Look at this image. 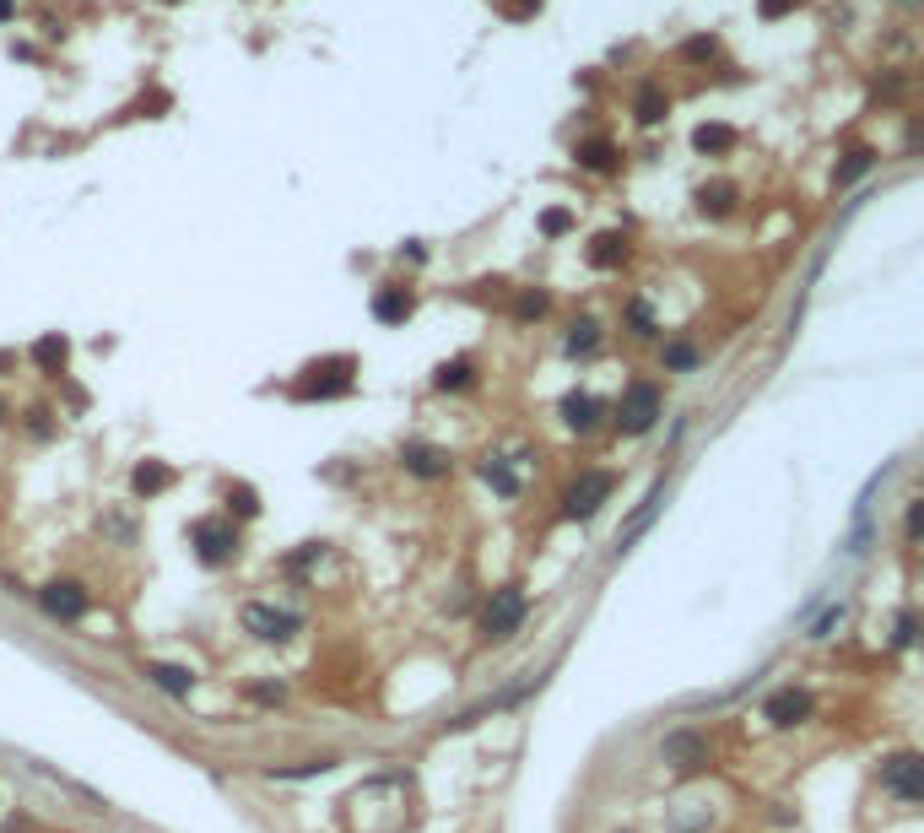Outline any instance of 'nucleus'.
I'll return each instance as SVG.
<instances>
[{
  "label": "nucleus",
  "instance_id": "f257e3e1",
  "mask_svg": "<svg viewBox=\"0 0 924 833\" xmlns=\"http://www.w3.org/2000/svg\"><path fill=\"white\" fill-rule=\"evenodd\" d=\"M660 417H665V390L654 385V379H633L611 406V428L622 433V439H644Z\"/></svg>",
  "mask_w": 924,
  "mask_h": 833
},
{
  "label": "nucleus",
  "instance_id": "f03ea898",
  "mask_svg": "<svg viewBox=\"0 0 924 833\" xmlns=\"http://www.w3.org/2000/svg\"><path fill=\"white\" fill-rule=\"evenodd\" d=\"M525 617H530V595L525 585H498L481 601V617H476V628H481V639L487 644H508L519 628H525Z\"/></svg>",
  "mask_w": 924,
  "mask_h": 833
},
{
  "label": "nucleus",
  "instance_id": "7ed1b4c3",
  "mask_svg": "<svg viewBox=\"0 0 924 833\" xmlns=\"http://www.w3.org/2000/svg\"><path fill=\"white\" fill-rule=\"evenodd\" d=\"M876 785L903 806H924V752L919 747H897L876 763Z\"/></svg>",
  "mask_w": 924,
  "mask_h": 833
},
{
  "label": "nucleus",
  "instance_id": "20e7f679",
  "mask_svg": "<svg viewBox=\"0 0 924 833\" xmlns=\"http://www.w3.org/2000/svg\"><path fill=\"white\" fill-rule=\"evenodd\" d=\"M611 493H616V471L589 466V471H579L568 487H562L557 509H562V520H595V514L611 504Z\"/></svg>",
  "mask_w": 924,
  "mask_h": 833
},
{
  "label": "nucleus",
  "instance_id": "39448f33",
  "mask_svg": "<svg viewBox=\"0 0 924 833\" xmlns=\"http://www.w3.org/2000/svg\"><path fill=\"white\" fill-rule=\"evenodd\" d=\"M352 385H357V357H325L292 385V395L298 401H336V395H352Z\"/></svg>",
  "mask_w": 924,
  "mask_h": 833
},
{
  "label": "nucleus",
  "instance_id": "423d86ee",
  "mask_svg": "<svg viewBox=\"0 0 924 833\" xmlns=\"http://www.w3.org/2000/svg\"><path fill=\"white\" fill-rule=\"evenodd\" d=\"M762 720H768L773 731H800V725L816 720V693H811V687H800V682L773 687V693L762 698Z\"/></svg>",
  "mask_w": 924,
  "mask_h": 833
},
{
  "label": "nucleus",
  "instance_id": "0eeeda50",
  "mask_svg": "<svg viewBox=\"0 0 924 833\" xmlns=\"http://www.w3.org/2000/svg\"><path fill=\"white\" fill-rule=\"evenodd\" d=\"M400 466H406V476H417V482H444V476L454 471V455L444 444L411 439V444H400Z\"/></svg>",
  "mask_w": 924,
  "mask_h": 833
},
{
  "label": "nucleus",
  "instance_id": "6e6552de",
  "mask_svg": "<svg viewBox=\"0 0 924 833\" xmlns=\"http://www.w3.org/2000/svg\"><path fill=\"white\" fill-rule=\"evenodd\" d=\"M244 628L254 633V639H265V644H287L303 623L292 612H281V606H271V601H249L244 606Z\"/></svg>",
  "mask_w": 924,
  "mask_h": 833
},
{
  "label": "nucleus",
  "instance_id": "1a4fd4ad",
  "mask_svg": "<svg viewBox=\"0 0 924 833\" xmlns=\"http://www.w3.org/2000/svg\"><path fill=\"white\" fill-rule=\"evenodd\" d=\"M38 606H44L55 623H82L92 601H87V590L76 585V579H49V585L38 590Z\"/></svg>",
  "mask_w": 924,
  "mask_h": 833
},
{
  "label": "nucleus",
  "instance_id": "9d476101",
  "mask_svg": "<svg viewBox=\"0 0 924 833\" xmlns=\"http://www.w3.org/2000/svg\"><path fill=\"white\" fill-rule=\"evenodd\" d=\"M557 417H562V428H568V433L589 439V433L606 422V401H600V395H589V390H568L557 401Z\"/></svg>",
  "mask_w": 924,
  "mask_h": 833
},
{
  "label": "nucleus",
  "instance_id": "9b49d317",
  "mask_svg": "<svg viewBox=\"0 0 924 833\" xmlns=\"http://www.w3.org/2000/svg\"><path fill=\"white\" fill-rule=\"evenodd\" d=\"M190 541H195V558L200 563H227L238 552V525H227V520H200L195 531H190Z\"/></svg>",
  "mask_w": 924,
  "mask_h": 833
},
{
  "label": "nucleus",
  "instance_id": "f8f14e48",
  "mask_svg": "<svg viewBox=\"0 0 924 833\" xmlns=\"http://www.w3.org/2000/svg\"><path fill=\"white\" fill-rule=\"evenodd\" d=\"M660 758L671 763L676 774H698V769H708V736H698V731H671L660 742Z\"/></svg>",
  "mask_w": 924,
  "mask_h": 833
},
{
  "label": "nucleus",
  "instance_id": "ddd939ff",
  "mask_svg": "<svg viewBox=\"0 0 924 833\" xmlns=\"http://www.w3.org/2000/svg\"><path fill=\"white\" fill-rule=\"evenodd\" d=\"M411 314H417V293L400 282H384L379 293H373V320L379 325H406Z\"/></svg>",
  "mask_w": 924,
  "mask_h": 833
},
{
  "label": "nucleus",
  "instance_id": "4468645a",
  "mask_svg": "<svg viewBox=\"0 0 924 833\" xmlns=\"http://www.w3.org/2000/svg\"><path fill=\"white\" fill-rule=\"evenodd\" d=\"M573 157H579V168H589V174H616V163H622V147H616L611 136H589L573 147Z\"/></svg>",
  "mask_w": 924,
  "mask_h": 833
},
{
  "label": "nucleus",
  "instance_id": "2eb2a0df",
  "mask_svg": "<svg viewBox=\"0 0 924 833\" xmlns=\"http://www.w3.org/2000/svg\"><path fill=\"white\" fill-rule=\"evenodd\" d=\"M600 352V325L589 320V314H579V320H568V330H562V357H595Z\"/></svg>",
  "mask_w": 924,
  "mask_h": 833
},
{
  "label": "nucleus",
  "instance_id": "dca6fc26",
  "mask_svg": "<svg viewBox=\"0 0 924 833\" xmlns=\"http://www.w3.org/2000/svg\"><path fill=\"white\" fill-rule=\"evenodd\" d=\"M146 677L163 687V693H173V698H190L195 693V671L179 666V660H152V666H146Z\"/></svg>",
  "mask_w": 924,
  "mask_h": 833
},
{
  "label": "nucleus",
  "instance_id": "f3484780",
  "mask_svg": "<svg viewBox=\"0 0 924 833\" xmlns=\"http://www.w3.org/2000/svg\"><path fill=\"white\" fill-rule=\"evenodd\" d=\"M627 260V233H595L589 238V266L595 271H616Z\"/></svg>",
  "mask_w": 924,
  "mask_h": 833
},
{
  "label": "nucleus",
  "instance_id": "a211bd4d",
  "mask_svg": "<svg viewBox=\"0 0 924 833\" xmlns=\"http://www.w3.org/2000/svg\"><path fill=\"white\" fill-rule=\"evenodd\" d=\"M476 385V363L471 357H449V363H438V374H433V390H444V395H460V390H471Z\"/></svg>",
  "mask_w": 924,
  "mask_h": 833
},
{
  "label": "nucleus",
  "instance_id": "6ab92c4d",
  "mask_svg": "<svg viewBox=\"0 0 924 833\" xmlns=\"http://www.w3.org/2000/svg\"><path fill=\"white\" fill-rule=\"evenodd\" d=\"M665 114H671V98H665V87L644 82V87H638V98H633V119H638V125H660Z\"/></svg>",
  "mask_w": 924,
  "mask_h": 833
},
{
  "label": "nucleus",
  "instance_id": "aec40b11",
  "mask_svg": "<svg viewBox=\"0 0 924 833\" xmlns=\"http://www.w3.org/2000/svg\"><path fill=\"white\" fill-rule=\"evenodd\" d=\"M735 195H741V190H735L730 179H714V184H703V190H698V211H703V217H730Z\"/></svg>",
  "mask_w": 924,
  "mask_h": 833
},
{
  "label": "nucleus",
  "instance_id": "412c9836",
  "mask_svg": "<svg viewBox=\"0 0 924 833\" xmlns=\"http://www.w3.org/2000/svg\"><path fill=\"white\" fill-rule=\"evenodd\" d=\"M870 168H876V147H849V152H843V163L833 168V190H843V184H854V179H865Z\"/></svg>",
  "mask_w": 924,
  "mask_h": 833
},
{
  "label": "nucleus",
  "instance_id": "4be33fe9",
  "mask_svg": "<svg viewBox=\"0 0 924 833\" xmlns=\"http://www.w3.org/2000/svg\"><path fill=\"white\" fill-rule=\"evenodd\" d=\"M168 482H173L168 460H141L136 476H130V493H136V498H152V493H163Z\"/></svg>",
  "mask_w": 924,
  "mask_h": 833
},
{
  "label": "nucleus",
  "instance_id": "5701e85b",
  "mask_svg": "<svg viewBox=\"0 0 924 833\" xmlns=\"http://www.w3.org/2000/svg\"><path fill=\"white\" fill-rule=\"evenodd\" d=\"M552 314V293L546 287H519L514 293V320L519 325H535V320H546Z\"/></svg>",
  "mask_w": 924,
  "mask_h": 833
},
{
  "label": "nucleus",
  "instance_id": "b1692460",
  "mask_svg": "<svg viewBox=\"0 0 924 833\" xmlns=\"http://www.w3.org/2000/svg\"><path fill=\"white\" fill-rule=\"evenodd\" d=\"M698 363H703V352L692 347V341H660V368H665V374H692Z\"/></svg>",
  "mask_w": 924,
  "mask_h": 833
},
{
  "label": "nucleus",
  "instance_id": "393cba45",
  "mask_svg": "<svg viewBox=\"0 0 924 833\" xmlns=\"http://www.w3.org/2000/svg\"><path fill=\"white\" fill-rule=\"evenodd\" d=\"M924 633V617L914 612V606H903V612L892 617V633H887V650H914Z\"/></svg>",
  "mask_w": 924,
  "mask_h": 833
},
{
  "label": "nucleus",
  "instance_id": "a878e982",
  "mask_svg": "<svg viewBox=\"0 0 924 833\" xmlns=\"http://www.w3.org/2000/svg\"><path fill=\"white\" fill-rule=\"evenodd\" d=\"M65 357H71V341L65 336H44L33 347V363L44 368V374H65Z\"/></svg>",
  "mask_w": 924,
  "mask_h": 833
},
{
  "label": "nucleus",
  "instance_id": "bb28decb",
  "mask_svg": "<svg viewBox=\"0 0 924 833\" xmlns=\"http://www.w3.org/2000/svg\"><path fill=\"white\" fill-rule=\"evenodd\" d=\"M692 147H698L703 157H719V152L735 147V130L730 125H698V130H692Z\"/></svg>",
  "mask_w": 924,
  "mask_h": 833
},
{
  "label": "nucleus",
  "instance_id": "cd10ccee",
  "mask_svg": "<svg viewBox=\"0 0 924 833\" xmlns=\"http://www.w3.org/2000/svg\"><path fill=\"white\" fill-rule=\"evenodd\" d=\"M627 336H633V341H654V336H660V320H654V309H649L644 298L627 303Z\"/></svg>",
  "mask_w": 924,
  "mask_h": 833
},
{
  "label": "nucleus",
  "instance_id": "c85d7f7f",
  "mask_svg": "<svg viewBox=\"0 0 924 833\" xmlns=\"http://www.w3.org/2000/svg\"><path fill=\"white\" fill-rule=\"evenodd\" d=\"M481 482H487V487H492V493H498V498H519V476L508 471L498 455H492V460H481Z\"/></svg>",
  "mask_w": 924,
  "mask_h": 833
},
{
  "label": "nucleus",
  "instance_id": "c756f323",
  "mask_svg": "<svg viewBox=\"0 0 924 833\" xmlns=\"http://www.w3.org/2000/svg\"><path fill=\"white\" fill-rule=\"evenodd\" d=\"M227 509H233L238 520H254V514H260V493L244 487V482H233V487H227Z\"/></svg>",
  "mask_w": 924,
  "mask_h": 833
},
{
  "label": "nucleus",
  "instance_id": "7c9ffc66",
  "mask_svg": "<svg viewBox=\"0 0 924 833\" xmlns=\"http://www.w3.org/2000/svg\"><path fill=\"white\" fill-rule=\"evenodd\" d=\"M903 541L908 547H924V498H914L908 514H903Z\"/></svg>",
  "mask_w": 924,
  "mask_h": 833
},
{
  "label": "nucleus",
  "instance_id": "2f4dec72",
  "mask_svg": "<svg viewBox=\"0 0 924 833\" xmlns=\"http://www.w3.org/2000/svg\"><path fill=\"white\" fill-rule=\"evenodd\" d=\"M719 55V38L714 33H698V38H687V44H681V60H714Z\"/></svg>",
  "mask_w": 924,
  "mask_h": 833
},
{
  "label": "nucleus",
  "instance_id": "473e14b6",
  "mask_svg": "<svg viewBox=\"0 0 924 833\" xmlns=\"http://www.w3.org/2000/svg\"><path fill=\"white\" fill-rule=\"evenodd\" d=\"M541 233H546V238H562V233H573V211H562V206L541 211Z\"/></svg>",
  "mask_w": 924,
  "mask_h": 833
},
{
  "label": "nucleus",
  "instance_id": "72a5a7b5",
  "mask_svg": "<svg viewBox=\"0 0 924 833\" xmlns=\"http://www.w3.org/2000/svg\"><path fill=\"white\" fill-rule=\"evenodd\" d=\"M336 758H314V763H298V769H276V779H308V774H325Z\"/></svg>",
  "mask_w": 924,
  "mask_h": 833
},
{
  "label": "nucleus",
  "instance_id": "f704fd0d",
  "mask_svg": "<svg viewBox=\"0 0 924 833\" xmlns=\"http://www.w3.org/2000/svg\"><path fill=\"white\" fill-rule=\"evenodd\" d=\"M843 623V606H833V612H822V623L811 628V639H833V628Z\"/></svg>",
  "mask_w": 924,
  "mask_h": 833
},
{
  "label": "nucleus",
  "instance_id": "c9c22d12",
  "mask_svg": "<svg viewBox=\"0 0 924 833\" xmlns=\"http://www.w3.org/2000/svg\"><path fill=\"white\" fill-rule=\"evenodd\" d=\"M795 6H800V0H757V11H762L768 22H773V17H784V11H795Z\"/></svg>",
  "mask_w": 924,
  "mask_h": 833
},
{
  "label": "nucleus",
  "instance_id": "e433bc0d",
  "mask_svg": "<svg viewBox=\"0 0 924 833\" xmlns=\"http://www.w3.org/2000/svg\"><path fill=\"white\" fill-rule=\"evenodd\" d=\"M254 698H260V704H281V698H287V687H276V682H260V687H254Z\"/></svg>",
  "mask_w": 924,
  "mask_h": 833
},
{
  "label": "nucleus",
  "instance_id": "4c0bfd02",
  "mask_svg": "<svg viewBox=\"0 0 924 833\" xmlns=\"http://www.w3.org/2000/svg\"><path fill=\"white\" fill-rule=\"evenodd\" d=\"M11 17V0H0V22H6Z\"/></svg>",
  "mask_w": 924,
  "mask_h": 833
},
{
  "label": "nucleus",
  "instance_id": "58836bf2",
  "mask_svg": "<svg viewBox=\"0 0 924 833\" xmlns=\"http://www.w3.org/2000/svg\"><path fill=\"white\" fill-rule=\"evenodd\" d=\"M0 422H6V401H0Z\"/></svg>",
  "mask_w": 924,
  "mask_h": 833
},
{
  "label": "nucleus",
  "instance_id": "ea45409f",
  "mask_svg": "<svg viewBox=\"0 0 924 833\" xmlns=\"http://www.w3.org/2000/svg\"><path fill=\"white\" fill-rule=\"evenodd\" d=\"M616 833H633V828H616Z\"/></svg>",
  "mask_w": 924,
  "mask_h": 833
},
{
  "label": "nucleus",
  "instance_id": "a19ab883",
  "mask_svg": "<svg viewBox=\"0 0 924 833\" xmlns=\"http://www.w3.org/2000/svg\"><path fill=\"white\" fill-rule=\"evenodd\" d=\"M903 6H914V0H903Z\"/></svg>",
  "mask_w": 924,
  "mask_h": 833
}]
</instances>
